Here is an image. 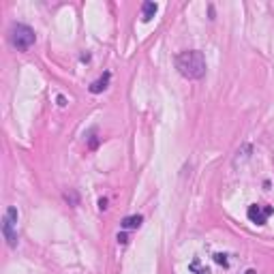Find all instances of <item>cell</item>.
<instances>
[{
    "instance_id": "6da1fadb",
    "label": "cell",
    "mask_w": 274,
    "mask_h": 274,
    "mask_svg": "<svg viewBox=\"0 0 274 274\" xmlns=\"http://www.w3.org/2000/svg\"><path fill=\"white\" fill-rule=\"evenodd\" d=\"M176 67L178 71L182 73L184 77L189 79H197L204 75L206 71V60H204V54L197 52V49H191V52H182L176 58Z\"/></svg>"
},
{
    "instance_id": "3957f363",
    "label": "cell",
    "mask_w": 274,
    "mask_h": 274,
    "mask_svg": "<svg viewBox=\"0 0 274 274\" xmlns=\"http://www.w3.org/2000/svg\"><path fill=\"white\" fill-rule=\"evenodd\" d=\"M272 212H274V210H272L270 206H257V204H255V206L249 208V219L253 221V223H257V225H264Z\"/></svg>"
},
{
    "instance_id": "8992f818",
    "label": "cell",
    "mask_w": 274,
    "mask_h": 274,
    "mask_svg": "<svg viewBox=\"0 0 274 274\" xmlns=\"http://www.w3.org/2000/svg\"><path fill=\"white\" fill-rule=\"evenodd\" d=\"M107 82H110V75H103V77H101V79H97V82L95 84H92L90 86V92H95V95H97V92H101V90H105V86H107Z\"/></svg>"
},
{
    "instance_id": "7a4b0ae2",
    "label": "cell",
    "mask_w": 274,
    "mask_h": 274,
    "mask_svg": "<svg viewBox=\"0 0 274 274\" xmlns=\"http://www.w3.org/2000/svg\"><path fill=\"white\" fill-rule=\"evenodd\" d=\"M11 43L17 49H21V52H26V49H30L32 43H34V30L24 26V24H13L11 26Z\"/></svg>"
},
{
    "instance_id": "52a82bcc",
    "label": "cell",
    "mask_w": 274,
    "mask_h": 274,
    "mask_svg": "<svg viewBox=\"0 0 274 274\" xmlns=\"http://www.w3.org/2000/svg\"><path fill=\"white\" fill-rule=\"evenodd\" d=\"M141 225V216H129V219H125V227L127 229H135Z\"/></svg>"
},
{
    "instance_id": "277c9868",
    "label": "cell",
    "mask_w": 274,
    "mask_h": 274,
    "mask_svg": "<svg viewBox=\"0 0 274 274\" xmlns=\"http://www.w3.org/2000/svg\"><path fill=\"white\" fill-rule=\"evenodd\" d=\"M15 219H17V210H15V208H9V210H6V214H4V225H2L4 236H6V240H9V244H15V238H17L15 234H13Z\"/></svg>"
},
{
    "instance_id": "5b68a950",
    "label": "cell",
    "mask_w": 274,
    "mask_h": 274,
    "mask_svg": "<svg viewBox=\"0 0 274 274\" xmlns=\"http://www.w3.org/2000/svg\"><path fill=\"white\" fill-rule=\"evenodd\" d=\"M154 13H156V4H154V2H146V4H143V13H141V19H143V21L152 19V17H154Z\"/></svg>"
}]
</instances>
